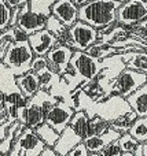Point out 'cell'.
<instances>
[{"instance_id":"obj_1","label":"cell","mask_w":147,"mask_h":156,"mask_svg":"<svg viewBox=\"0 0 147 156\" xmlns=\"http://www.w3.org/2000/svg\"><path fill=\"white\" fill-rule=\"evenodd\" d=\"M121 4L120 0H91L79 8V19L101 30L117 22V10Z\"/></svg>"},{"instance_id":"obj_2","label":"cell","mask_w":147,"mask_h":156,"mask_svg":"<svg viewBox=\"0 0 147 156\" xmlns=\"http://www.w3.org/2000/svg\"><path fill=\"white\" fill-rule=\"evenodd\" d=\"M33 58H35V52L28 40L11 41L7 47V51H6L2 63L7 66L15 76H21V74L32 70Z\"/></svg>"},{"instance_id":"obj_3","label":"cell","mask_w":147,"mask_h":156,"mask_svg":"<svg viewBox=\"0 0 147 156\" xmlns=\"http://www.w3.org/2000/svg\"><path fill=\"white\" fill-rule=\"evenodd\" d=\"M103 65L102 60L94 58L85 51H74L73 56L69 63L68 71L73 73L79 82H88L98 77V74L102 71Z\"/></svg>"},{"instance_id":"obj_4","label":"cell","mask_w":147,"mask_h":156,"mask_svg":"<svg viewBox=\"0 0 147 156\" xmlns=\"http://www.w3.org/2000/svg\"><path fill=\"white\" fill-rule=\"evenodd\" d=\"M147 82V74L140 73L134 69L125 67L117 74V77L112 81L109 86V92L114 94H120L123 97H128L138 88Z\"/></svg>"},{"instance_id":"obj_5","label":"cell","mask_w":147,"mask_h":156,"mask_svg":"<svg viewBox=\"0 0 147 156\" xmlns=\"http://www.w3.org/2000/svg\"><path fill=\"white\" fill-rule=\"evenodd\" d=\"M98 36L99 33L96 27L81 19H77L69 27V38L63 44L70 47L73 51H87L88 47L98 41Z\"/></svg>"},{"instance_id":"obj_6","label":"cell","mask_w":147,"mask_h":156,"mask_svg":"<svg viewBox=\"0 0 147 156\" xmlns=\"http://www.w3.org/2000/svg\"><path fill=\"white\" fill-rule=\"evenodd\" d=\"M46 148L44 141L39 137L35 129L25 126L21 136L14 141L10 149V156H40Z\"/></svg>"},{"instance_id":"obj_7","label":"cell","mask_w":147,"mask_h":156,"mask_svg":"<svg viewBox=\"0 0 147 156\" xmlns=\"http://www.w3.org/2000/svg\"><path fill=\"white\" fill-rule=\"evenodd\" d=\"M145 18H147V7L134 0L123 2L117 10V22L129 29H132Z\"/></svg>"},{"instance_id":"obj_8","label":"cell","mask_w":147,"mask_h":156,"mask_svg":"<svg viewBox=\"0 0 147 156\" xmlns=\"http://www.w3.org/2000/svg\"><path fill=\"white\" fill-rule=\"evenodd\" d=\"M73 52L74 51L70 47H68L66 44L59 41L46 55L47 60H48L50 70H52L58 76H62L63 73H66L69 67V63H70V59L73 56Z\"/></svg>"},{"instance_id":"obj_9","label":"cell","mask_w":147,"mask_h":156,"mask_svg":"<svg viewBox=\"0 0 147 156\" xmlns=\"http://www.w3.org/2000/svg\"><path fill=\"white\" fill-rule=\"evenodd\" d=\"M74 108L65 101H57L46 116V122L51 125L58 133H62L70 123V119L74 114Z\"/></svg>"},{"instance_id":"obj_10","label":"cell","mask_w":147,"mask_h":156,"mask_svg":"<svg viewBox=\"0 0 147 156\" xmlns=\"http://www.w3.org/2000/svg\"><path fill=\"white\" fill-rule=\"evenodd\" d=\"M47 23V16L36 14L30 10L29 3L24 4L21 7V12H19V18H18V26L26 33L28 36H30L32 33L41 30L46 27Z\"/></svg>"},{"instance_id":"obj_11","label":"cell","mask_w":147,"mask_h":156,"mask_svg":"<svg viewBox=\"0 0 147 156\" xmlns=\"http://www.w3.org/2000/svg\"><path fill=\"white\" fill-rule=\"evenodd\" d=\"M28 41H29L36 56H46L50 52V49L59 43V40L46 27L32 33L28 37Z\"/></svg>"},{"instance_id":"obj_12","label":"cell","mask_w":147,"mask_h":156,"mask_svg":"<svg viewBox=\"0 0 147 156\" xmlns=\"http://www.w3.org/2000/svg\"><path fill=\"white\" fill-rule=\"evenodd\" d=\"M43 122H46V111L41 104L40 93L37 92L33 97L28 99V103L25 105V125L36 129Z\"/></svg>"},{"instance_id":"obj_13","label":"cell","mask_w":147,"mask_h":156,"mask_svg":"<svg viewBox=\"0 0 147 156\" xmlns=\"http://www.w3.org/2000/svg\"><path fill=\"white\" fill-rule=\"evenodd\" d=\"M121 134H123V133H120L118 130L113 129V127L110 126L109 129L105 133H102V134H95V136H88V137H85L84 143H85V145H87L88 151H90V155L99 156V152H101L107 144L114 140H118Z\"/></svg>"},{"instance_id":"obj_14","label":"cell","mask_w":147,"mask_h":156,"mask_svg":"<svg viewBox=\"0 0 147 156\" xmlns=\"http://www.w3.org/2000/svg\"><path fill=\"white\" fill-rule=\"evenodd\" d=\"M51 14L70 27L79 19V7L73 3V0H57L52 4Z\"/></svg>"},{"instance_id":"obj_15","label":"cell","mask_w":147,"mask_h":156,"mask_svg":"<svg viewBox=\"0 0 147 156\" xmlns=\"http://www.w3.org/2000/svg\"><path fill=\"white\" fill-rule=\"evenodd\" d=\"M15 82H17V86L19 88V90L22 92V94L26 99L33 97L41 89L40 77H39V74H36L32 70L26 71V73L21 74V76H15Z\"/></svg>"},{"instance_id":"obj_16","label":"cell","mask_w":147,"mask_h":156,"mask_svg":"<svg viewBox=\"0 0 147 156\" xmlns=\"http://www.w3.org/2000/svg\"><path fill=\"white\" fill-rule=\"evenodd\" d=\"M80 141H83V138L80 137L70 126H68L59 134V138H58V141L55 143L54 149L57 151V154L59 156H68L69 151H70L74 145H77Z\"/></svg>"},{"instance_id":"obj_17","label":"cell","mask_w":147,"mask_h":156,"mask_svg":"<svg viewBox=\"0 0 147 156\" xmlns=\"http://www.w3.org/2000/svg\"><path fill=\"white\" fill-rule=\"evenodd\" d=\"M117 55L125 63V67L147 74V51H128Z\"/></svg>"},{"instance_id":"obj_18","label":"cell","mask_w":147,"mask_h":156,"mask_svg":"<svg viewBox=\"0 0 147 156\" xmlns=\"http://www.w3.org/2000/svg\"><path fill=\"white\" fill-rule=\"evenodd\" d=\"M127 101L138 116H147V82L129 94Z\"/></svg>"},{"instance_id":"obj_19","label":"cell","mask_w":147,"mask_h":156,"mask_svg":"<svg viewBox=\"0 0 147 156\" xmlns=\"http://www.w3.org/2000/svg\"><path fill=\"white\" fill-rule=\"evenodd\" d=\"M88 125H90V115L85 110H76L70 119L69 126L84 140L88 137Z\"/></svg>"},{"instance_id":"obj_20","label":"cell","mask_w":147,"mask_h":156,"mask_svg":"<svg viewBox=\"0 0 147 156\" xmlns=\"http://www.w3.org/2000/svg\"><path fill=\"white\" fill-rule=\"evenodd\" d=\"M46 29H48L61 43H66V40L69 38V27L52 14L50 16H47Z\"/></svg>"},{"instance_id":"obj_21","label":"cell","mask_w":147,"mask_h":156,"mask_svg":"<svg viewBox=\"0 0 147 156\" xmlns=\"http://www.w3.org/2000/svg\"><path fill=\"white\" fill-rule=\"evenodd\" d=\"M85 52H88L90 55H92L94 58H96V59H99V60H105V59H109L113 55L117 54V48L113 47L112 44L102 43V41L98 40L91 47H88Z\"/></svg>"},{"instance_id":"obj_22","label":"cell","mask_w":147,"mask_h":156,"mask_svg":"<svg viewBox=\"0 0 147 156\" xmlns=\"http://www.w3.org/2000/svg\"><path fill=\"white\" fill-rule=\"evenodd\" d=\"M14 90H19L15 82V74L7 66L0 63V92L7 94Z\"/></svg>"},{"instance_id":"obj_23","label":"cell","mask_w":147,"mask_h":156,"mask_svg":"<svg viewBox=\"0 0 147 156\" xmlns=\"http://www.w3.org/2000/svg\"><path fill=\"white\" fill-rule=\"evenodd\" d=\"M136 118H138L136 112L131 108V110H128L125 114H123V115L117 116L116 119L110 121V126H112L113 129L118 130L120 133H127V132H129L132 122H134Z\"/></svg>"},{"instance_id":"obj_24","label":"cell","mask_w":147,"mask_h":156,"mask_svg":"<svg viewBox=\"0 0 147 156\" xmlns=\"http://www.w3.org/2000/svg\"><path fill=\"white\" fill-rule=\"evenodd\" d=\"M35 130L39 134V137L44 141V144L48 147H54L55 143L58 141V138H59V134H61V133H58L57 130H55L51 125L47 123V122H43L41 125H39Z\"/></svg>"},{"instance_id":"obj_25","label":"cell","mask_w":147,"mask_h":156,"mask_svg":"<svg viewBox=\"0 0 147 156\" xmlns=\"http://www.w3.org/2000/svg\"><path fill=\"white\" fill-rule=\"evenodd\" d=\"M129 134L135 137L139 143H145L147 140V116H138L131 125Z\"/></svg>"},{"instance_id":"obj_26","label":"cell","mask_w":147,"mask_h":156,"mask_svg":"<svg viewBox=\"0 0 147 156\" xmlns=\"http://www.w3.org/2000/svg\"><path fill=\"white\" fill-rule=\"evenodd\" d=\"M118 144L121 147V151H123V155L121 156H134V152L136 149V147L139 145V141L135 137H132L128 132L123 133L118 138Z\"/></svg>"},{"instance_id":"obj_27","label":"cell","mask_w":147,"mask_h":156,"mask_svg":"<svg viewBox=\"0 0 147 156\" xmlns=\"http://www.w3.org/2000/svg\"><path fill=\"white\" fill-rule=\"evenodd\" d=\"M110 127V122L99 115H94L90 118V125H88V136L102 134Z\"/></svg>"},{"instance_id":"obj_28","label":"cell","mask_w":147,"mask_h":156,"mask_svg":"<svg viewBox=\"0 0 147 156\" xmlns=\"http://www.w3.org/2000/svg\"><path fill=\"white\" fill-rule=\"evenodd\" d=\"M57 0H29V7L33 12L40 14L44 16L51 15V8L52 4Z\"/></svg>"},{"instance_id":"obj_29","label":"cell","mask_w":147,"mask_h":156,"mask_svg":"<svg viewBox=\"0 0 147 156\" xmlns=\"http://www.w3.org/2000/svg\"><path fill=\"white\" fill-rule=\"evenodd\" d=\"M11 12H13V8L4 0H0V30L2 32L10 27Z\"/></svg>"},{"instance_id":"obj_30","label":"cell","mask_w":147,"mask_h":156,"mask_svg":"<svg viewBox=\"0 0 147 156\" xmlns=\"http://www.w3.org/2000/svg\"><path fill=\"white\" fill-rule=\"evenodd\" d=\"M48 60H47L46 56H36L33 58V62H32V71H35L36 74L41 76L43 73H46L48 70Z\"/></svg>"},{"instance_id":"obj_31","label":"cell","mask_w":147,"mask_h":156,"mask_svg":"<svg viewBox=\"0 0 147 156\" xmlns=\"http://www.w3.org/2000/svg\"><path fill=\"white\" fill-rule=\"evenodd\" d=\"M121 155H123V151H121V147L118 144V140L109 143L99 152V156H121Z\"/></svg>"},{"instance_id":"obj_32","label":"cell","mask_w":147,"mask_h":156,"mask_svg":"<svg viewBox=\"0 0 147 156\" xmlns=\"http://www.w3.org/2000/svg\"><path fill=\"white\" fill-rule=\"evenodd\" d=\"M68 156H90V151H88L87 145H85L84 140L80 141L77 145H74L73 148L69 151Z\"/></svg>"},{"instance_id":"obj_33","label":"cell","mask_w":147,"mask_h":156,"mask_svg":"<svg viewBox=\"0 0 147 156\" xmlns=\"http://www.w3.org/2000/svg\"><path fill=\"white\" fill-rule=\"evenodd\" d=\"M19 12H21V7L13 8V12H11V19H10V26H15V25L18 23Z\"/></svg>"},{"instance_id":"obj_34","label":"cell","mask_w":147,"mask_h":156,"mask_svg":"<svg viewBox=\"0 0 147 156\" xmlns=\"http://www.w3.org/2000/svg\"><path fill=\"white\" fill-rule=\"evenodd\" d=\"M11 8H17V7H22L24 4L29 3V0H4Z\"/></svg>"},{"instance_id":"obj_35","label":"cell","mask_w":147,"mask_h":156,"mask_svg":"<svg viewBox=\"0 0 147 156\" xmlns=\"http://www.w3.org/2000/svg\"><path fill=\"white\" fill-rule=\"evenodd\" d=\"M11 125V122H8V121H6L4 123H2L0 125V141L3 140V138L7 136V129H8V126Z\"/></svg>"},{"instance_id":"obj_36","label":"cell","mask_w":147,"mask_h":156,"mask_svg":"<svg viewBox=\"0 0 147 156\" xmlns=\"http://www.w3.org/2000/svg\"><path fill=\"white\" fill-rule=\"evenodd\" d=\"M40 156H58V154H57V151L54 149V147L46 145V148L43 149V152H41Z\"/></svg>"},{"instance_id":"obj_37","label":"cell","mask_w":147,"mask_h":156,"mask_svg":"<svg viewBox=\"0 0 147 156\" xmlns=\"http://www.w3.org/2000/svg\"><path fill=\"white\" fill-rule=\"evenodd\" d=\"M134 156H143V143H139V145L134 152Z\"/></svg>"},{"instance_id":"obj_38","label":"cell","mask_w":147,"mask_h":156,"mask_svg":"<svg viewBox=\"0 0 147 156\" xmlns=\"http://www.w3.org/2000/svg\"><path fill=\"white\" fill-rule=\"evenodd\" d=\"M88 2H91V0H73V3H74V4H76L77 5V7H81V5H84V4H87V3Z\"/></svg>"},{"instance_id":"obj_39","label":"cell","mask_w":147,"mask_h":156,"mask_svg":"<svg viewBox=\"0 0 147 156\" xmlns=\"http://www.w3.org/2000/svg\"><path fill=\"white\" fill-rule=\"evenodd\" d=\"M143 156H147V140L143 143Z\"/></svg>"},{"instance_id":"obj_40","label":"cell","mask_w":147,"mask_h":156,"mask_svg":"<svg viewBox=\"0 0 147 156\" xmlns=\"http://www.w3.org/2000/svg\"><path fill=\"white\" fill-rule=\"evenodd\" d=\"M134 2H138V3H140V4H143L147 7V0H134Z\"/></svg>"},{"instance_id":"obj_41","label":"cell","mask_w":147,"mask_h":156,"mask_svg":"<svg viewBox=\"0 0 147 156\" xmlns=\"http://www.w3.org/2000/svg\"><path fill=\"white\" fill-rule=\"evenodd\" d=\"M2 105H3V103H2V101H0V107H2Z\"/></svg>"},{"instance_id":"obj_42","label":"cell","mask_w":147,"mask_h":156,"mask_svg":"<svg viewBox=\"0 0 147 156\" xmlns=\"http://www.w3.org/2000/svg\"><path fill=\"white\" fill-rule=\"evenodd\" d=\"M120 2H127V0H120Z\"/></svg>"}]
</instances>
